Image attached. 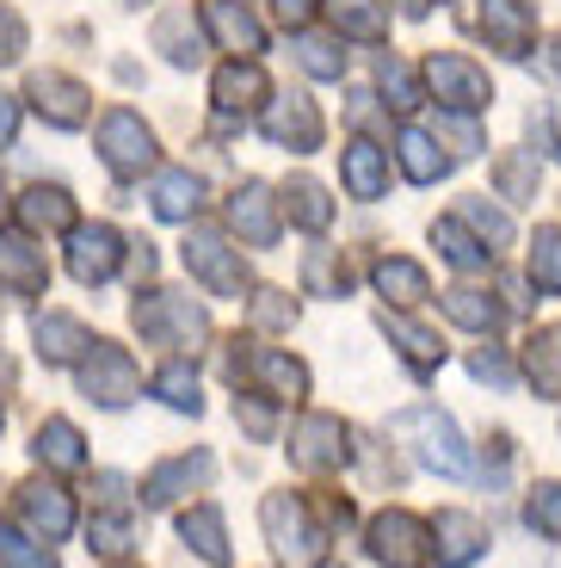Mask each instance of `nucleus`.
<instances>
[{"label": "nucleus", "instance_id": "nucleus-1", "mask_svg": "<svg viewBox=\"0 0 561 568\" xmlns=\"http://www.w3.org/2000/svg\"><path fill=\"white\" fill-rule=\"evenodd\" d=\"M389 433L395 439H407L414 445V457H420L426 469H438V476H450V483H463L469 469V445H463V433H457V420H450L445 408H432V402H420V408H401L389 420Z\"/></svg>", "mask_w": 561, "mask_h": 568}, {"label": "nucleus", "instance_id": "nucleus-2", "mask_svg": "<svg viewBox=\"0 0 561 568\" xmlns=\"http://www.w3.org/2000/svg\"><path fill=\"white\" fill-rule=\"evenodd\" d=\"M432 531H426V519H414V513L389 507L370 519V556H377L382 568H426V556H432Z\"/></svg>", "mask_w": 561, "mask_h": 568}, {"label": "nucleus", "instance_id": "nucleus-3", "mask_svg": "<svg viewBox=\"0 0 561 568\" xmlns=\"http://www.w3.org/2000/svg\"><path fill=\"white\" fill-rule=\"evenodd\" d=\"M130 315H136V327L149 334V341H167V346L204 341V315H197L185 297H173V291H149V297H136Z\"/></svg>", "mask_w": 561, "mask_h": 568}, {"label": "nucleus", "instance_id": "nucleus-4", "mask_svg": "<svg viewBox=\"0 0 561 568\" xmlns=\"http://www.w3.org/2000/svg\"><path fill=\"white\" fill-rule=\"evenodd\" d=\"M81 389L93 402H105V408H124V402L136 396V365H130L124 346L93 341V353H86V365H81Z\"/></svg>", "mask_w": 561, "mask_h": 568}, {"label": "nucleus", "instance_id": "nucleus-5", "mask_svg": "<svg viewBox=\"0 0 561 568\" xmlns=\"http://www.w3.org/2000/svg\"><path fill=\"white\" fill-rule=\"evenodd\" d=\"M266 538L284 562H309V556L322 550V531L309 526L303 500H290V495H266Z\"/></svg>", "mask_w": 561, "mask_h": 568}, {"label": "nucleus", "instance_id": "nucleus-6", "mask_svg": "<svg viewBox=\"0 0 561 568\" xmlns=\"http://www.w3.org/2000/svg\"><path fill=\"white\" fill-rule=\"evenodd\" d=\"M99 155H105V168L112 173H142L149 168V130H142L136 112H105V124H99Z\"/></svg>", "mask_w": 561, "mask_h": 568}, {"label": "nucleus", "instance_id": "nucleus-7", "mask_svg": "<svg viewBox=\"0 0 561 568\" xmlns=\"http://www.w3.org/2000/svg\"><path fill=\"white\" fill-rule=\"evenodd\" d=\"M426 81H432V93H438L445 105H457V112H476V105H488V100H493L488 74H481L469 57H432Z\"/></svg>", "mask_w": 561, "mask_h": 568}, {"label": "nucleus", "instance_id": "nucleus-8", "mask_svg": "<svg viewBox=\"0 0 561 568\" xmlns=\"http://www.w3.org/2000/svg\"><path fill=\"white\" fill-rule=\"evenodd\" d=\"M432 550H438V568H469L481 550H488V526H481L476 513L463 507H445L438 513V526H432Z\"/></svg>", "mask_w": 561, "mask_h": 568}, {"label": "nucleus", "instance_id": "nucleus-9", "mask_svg": "<svg viewBox=\"0 0 561 568\" xmlns=\"http://www.w3.org/2000/svg\"><path fill=\"white\" fill-rule=\"evenodd\" d=\"M351 433H346V420H334V414H309V420L296 426V464L303 469H339L351 457Z\"/></svg>", "mask_w": 561, "mask_h": 568}, {"label": "nucleus", "instance_id": "nucleus-10", "mask_svg": "<svg viewBox=\"0 0 561 568\" xmlns=\"http://www.w3.org/2000/svg\"><path fill=\"white\" fill-rule=\"evenodd\" d=\"M19 513H26L31 538H43V544H62L74 531V500L62 495V488H50V483H26V488H19Z\"/></svg>", "mask_w": 561, "mask_h": 568}, {"label": "nucleus", "instance_id": "nucleus-11", "mask_svg": "<svg viewBox=\"0 0 561 568\" xmlns=\"http://www.w3.org/2000/svg\"><path fill=\"white\" fill-rule=\"evenodd\" d=\"M185 266L211 284L216 297H241V260L223 235H192V242H185Z\"/></svg>", "mask_w": 561, "mask_h": 568}, {"label": "nucleus", "instance_id": "nucleus-12", "mask_svg": "<svg viewBox=\"0 0 561 568\" xmlns=\"http://www.w3.org/2000/svg\"><path fill=\"white\" fill-rule=\"evenodd\" d=\"M481 31H488V43H500L506 57H524L537 31L531 0H481Z\"/></svg>", "mask_w": 561, "mask_h": 568}, {"label": "nucleus", "instance_id": "nucleus-13", "mask_svg": "<svg viewBox=\"0 0 561 568\" xmlns=\"http://www.w3.org/2000/svg\"><path fill=\"white\" fill-rule=\"evenodd\" d=\"M118 254H124L118 229L93 223V229H81V235H74V247H69V272H74L81 284H105V278L118 272Z\"/></svg>", "mask_w": 561, "mask_h": 568}, {"label": "nucleus", "instance_id": "nucleus-14", "mask_svg": "<svg viewBox=\"0 0 561 568\" xmlns=\"http://www.w3.org/2000/svg\"><path fill=\"white\" fill-rule=\"evenodd\" d=\"M247 377L259 384V396H272V402H296V396H309V371L296 365V358L272 353V346H259V353L247 358Z\"/></svg>", "mask_w": 561, "mask_h": 568}, {"label": "nucleus", "instance_id": "nucleus-15", "mask_svg": "<svg viewBox=\"0 0 561 568\" xmlns=\"http://www.w3.org/2000/svg\"><path fill=\"white\" fill-rule=\"evenodd\" d=\"M211 452H197V457H173V464H161L149 483H142V500L149 507H167L173 495H185V488H197V483H211Z\"/></svg>", "mask_w": 561, "mask_h": 568}, {"label": "nucleus", "instance_id": "nucleus-16", "mask_svg": "<svg viewBox=\"0 0 561 568\" xmlns=\"http://www.w3.org/2000/svg\"><path fill=\"white\" fill-rule=\"evenodd\" d=\"M266 136L284 142V149H315L322 142V112L309 100H278L266 112Z\"/></svg>", "mask_w": 561, "mask_h": 568}, {"label": "nucleus", "instance_id": "nucleus-17", "mask_svg": "<svg viewBox=\"0 0 561 568\" xmlns=\"http://www.w3.org/2000/svg\"><path fill=\"white\" fill-rule=\"evenodd\" d=\"M339 173H346L351 199H382V185H389V155H382L377 142H351L346 155H339Z\"/></svg>", "mask_w": 561, "mask_h": 568}, {"label": "nucleus", "instance_id": "nucleus-18", "mask_svg": "<svg viewBox=\"0 0 561 568\" xmlns=\"http://www.w3.org/2000/svg\"><path fill=\"white\" fill-rule=\"evenodd\" d=\"M228 216H235V229L247 235L253 247H272V242H278V216H272L266 185H241L235 204H228Z\"/></svg>", "mask_w": 561, "mask_h": 568}, {"label": "nucleus", "instance_id": "nucleus-19", "mask_svg": "<svg viewBox=\"0 0 561 568\" xmlns=\"http://www.w3.org/2000/svg\"><path fill=\"white\" fill-rule=\"evenodd\" d=\"M43 278H50V272H43L38 247L13 242V235H0V284H7V291H19V297H38Z\"/></svg>", "mask_w": 561, "mask_h": 568}, {"label": "nucleus", "instance_id": "nucleus-20", "mask_svg": "<svg viewBox=\"0 0 561 568\" xmlns=\"http://www.w3.org/2000/svg\"><path fill=\"white\" fill-rule=\"evenodd\" d=\"M31 93H38V112H50V124H81L86 118V87L69 74H38Z\"/></svg>", "mask_w": 561, "mask_h": 568}, {"label": "nucleus", "instance_id": "nucleus-21", "mask_svg": "<svg viewBox=\"0 0 561 568\" xmlns=\"http://www.w3.org/2000/svg\"><path fill=\"white\" fill-rule=\"evenodd\" d=\"M38 353L50 365H69V358L93 353V341H86V327L74 315H38Z\"/></svg>", "mask_w": 561, "mask_h": 568}, {"label": "nucleus", "instance_id": "nucleus-22", "mask_svg": "<svg viewBox=\"0 0 561 568\" xmlns=\"http://www.w3.org/2000/svg\"><path fill=\"white\" fill-rule=\"evenodd\" d=\"M180 538L192 544L204 562H228V531H223V513H216V507H192V513H185Z\"/></svg>", "mask_w": 561, "mask_h": 568}, {"label": "nucleus", "instance_id": "nucleus-23", "mask_svg": "<svg viewBox=\"0 0 561 568\" xmlns=\"http://www.w3.org/2000/svg\"><path fill=\"white\" fill-rule=\"evenodd\" d=\"M31 452H38L50 469H81V464H86L81 426H74V420H43V426H38V445H31Z\"/></svg>", "mask_w": 561, "mask_h": 568}, {"label": "nucleus", "instance_id": "nucleus-24", "mask_svg": "<svg viewBox=\"0 0 561 568\" xmlns=\"http://www.w3.org/2000/svg\"><path fill=\"white\" fill-rule=\"evenodd\" d=\"M432 242L445 247V260L457 272H488L493 266V247H481L476 235H463V223H432Z\"/></svg>", "mask_w": 561, "mask_h": 568}, {"label": "nucleus", "instance_id": "nucleus-25", "mask_svg": "<svg viewBox=\"0 0 561 568\" xmlns=\"http://www.w3.org/2000/svg\"><path fill=\"white\" fill-rule=\"evenodd\" d=\"M377 291L395 303H426L432 297V284H426V272L414 266V260H382L377 266Z\"/></svg>", "mask_w": 561, "mask_h": 568}, {"label": "nucleus", "instance_id": "nucleus-26", "mask_svg": "<svg viewBox=\"0 0 561 568\" xmlns=\"http://www.w3.org/2000/svg\"><path fill=\"white\" fill-rule=\"evenodd\" d=\"M204 19L216 26V38H223L228 50H241V57H253V50H259V26H253L247 13H235V0H211V7H204Z\"/></svg>", "mask_w": 561, "mask_h": 568}, {"label": "nucleus", "instance_id": "nucleus-27", "mask_svg": "<svg viewBox=\"0 0 561 568\" xmlns=\"http://www.w3.org/2000/svg\"><path fill=\"white\" fill-rule=\"evenodd\" d=\"M382 334H389L395 346H401L407 358H414V365L420 371H432L438 358H445V346L432 341V334H426V327H414V322H401V315H382Z\"/></svg>", "mask_w": 561, "mask_h": 568}, {"label": "nucleus", "instance_id": "nucleus-28", "mask_svg": "<svg viewBox=\"0 0 561 568\" xmlns=\"http://www.w3.org/2000/svg\"><path fill=\"white\" fill-rule=\"evenodd\" d=\"M531 284H537V291H549V297H561V229H537V242H531Z\"/></svg>", "mask_w": 561, "mask_h": 568}, {"label": "nucleus", "instance_id": "nucleus-29", "mask_svg": "<svg viewBox=\"0 0 561 568\" xmlns=\"http://www.w3.org/2000/svg\"><path fill=\"white\" fill-rule=\"evenodd\" d=\"M197 211V180L192 173H161L155 180V216H167V223H180V216Z\"/></svg>", "mask_w": 561, "mask_h": 568}, {"label": "nucleus", "instance_id": "nucleus-30", "mask_svg": "<svg viewBox=\"0 0 561 568\" xmlns=\"http://www.w3.org/2000/svg\"><path fill=\"white\" fill-rule=\"evenodd\" d=\"M531 377L543 396H561V327H543L531 341Z\"/></svg>", "mask_w": 561, "mask_h": 568}, {"label": "nucleus", "instance_id": "nucleus-31", "mask_svg": "<svg viewBox=\"0 0 561 568\" xmlns=\"http://www.w3.org/2000/svg\"><path fill=\"white\" fill-rule=\"evenodd\" d=\"M19 211H26L31 229H62L74 216V204H69V192H62V185H38V192H26V204H19Z\"/></svg>", "mask_w": 561, "mask_h": 568}, {"label": "nucleus", "instance_id": "nucleus-32", "mask_svg": "<svg viewBox=\"0 0 561 568\" xmlns=\"http://www.w3.org/2000/svg\"><path fill=\"white\" fill-rule=\"evenodd\" d=\"M401 168L414 173V180H420V185H432L438 173L450 168V161L438 155V142L426 136V130H407V136H401Z\"/></svg>", "mask_w": 561, "mask_h": 568}, {"label": "nucleus", "instance_id": "nucleus-33", "mask_svg": "<svg viewBox=\"0 0 561 568\" xmlns=\"http://www.w3.org/2000/svg\"><path fill=\"white\" fill-rule=\"evenodd\" d=\"M445 315H450V322H463V327H476V334L500 327V310H493L481 291H445Z\"/></svg>", "mask_w": 561, "mask_h": 568}, {"label": "nucleus", "instance_id": "nucleus-34", "mask_svg": "<svg viewBox=\"0 0 561 568\" xmlns=\"http://www.w3.org/2000/svg\"><path fill=\"white\" fill-rule=\"evenodd\" d=\"M155 396L167 402V408H180V414H197V408H204V396H197V377H192L185 365H167V371H161V377H155Z\"/></svg>", "mask_w": 561, "mask_h": 568}, {"label": "nucleus", "instance_id": "nucleus-35", "mask_svg": "<svg viewBox=\"0 0 561 568\" xmlns=\"http://www.w3.org/2000/svg\"><path fill=\"white\" fill-rule=\"evenodd\" d=\"M524 519H531V531H543V538H561V483H537L531 500H524Z\"/></svg>", "mask_w": 561, "mask_h": 568}, {"label": "nucleus", "instance_id": "nucleus-36", "mask_svg": "<svg viewBox=\"0 0 561 568\" xmlns=\"http://www.w3.org/2000/svg\"><path fill=\"white\" fill-rule=\"evenodd\" d=\"M0 562H7V568H57V556L43 550L38 538H26V531L0 526Z\"/></svg>", "mask_w": 561, "mask_h": 568}, {"label": "nucleus", "instance_id": "nucleus-37", "mask_svg": "<svg viewBox=\"0 0 561 568\" xmlns=\"http://www.w3.org/2000/svg\"><path fill=\"white\" fill-rule=\"evenodd\" d=\"M266 93V74L259 69H223L216 74V105H253Z\"/></svg>", "mask_w": 561, "mask_h": 568}, {"label": "nucleus", "instance_id": "nucleus-38", "mask_svg": "<svg viewBox=\"0 0 561 568\" xmlns=\"http://www.w3.org/2000/svg\"><path fill=\"white\" fill-rule=\"evenodd\" d=\"M290 216H296L303 229H327V216H334V204H327V192H322V185L296 180V185H290Z\"/></svg>", "mask_w": 561, "mask_h": 568}, {"label": "nucleus", "instance_id": "nucleus-39", "mask_svg": "<svg viewBox=\"0 0 561 568\" xmlns=\"http://www.w3.org/2000/svg\"><path fill=\"white\" fill-rule=\"evenodd\" d=\"M334 19L346 31H358V38H382V13L370 0H334Z\"/></svg>", "mask_w": 561, "mask_h": 568}, {"label": "nucleus", "instance_id": "nucleus-40", "mask_svg": "<svg viewBox=\"0 0 561 568\" xmlns=\"http://www.w3.org/2000/svg\"><path fill=\"white\" fill-rule=\"evenodd\" d=\"M303 69H309V74H339V69H346V50L327 43V38H303Z\"/></svg>", "mask_w": 561, "mask_h": 568}, {"label": "nucleus", "instance_id": "nucleus-41", "mask_svg": "<svg viewBox=\"0 0 561 568\" xmlns=\"http://www.w3.org/2000/svg\"><path fill=\"white\" fill-rule=\"evenodd\" d=\"M531 180H537V168H524V161H500V192H506L512 204L531 199Z\"/></svg>", "mask_w": 561, "mask_h": 568}, {"label": "nucleus", "instance_id": "nucleus-42", "mask_svg": "<svg viewBox=\"0 0 561 568\" xmlns=\"http://www.w3.org/2000/svg\"><path fill=\"white\" fill-rule=\"evenodd\" d=\"M124 544H130V526H124V519H93V550H99V556H118Z\"/></svg>", "mask_w": 561, "mask_h": 568}, {"label": "nucleus", "instance_id": "nucleus-43", "mask_svg": "<svg viewBox=\"0 0 561 568\" xmlns=\"http://www.w3.org/2000/svg\"><path fill=\"white\" fill-rule=\"evenodd\" d=\"M469 371H476V377H481V384H512V365H506V358L500 353H476V365H469Z\"/></svg>", "mask_w": 561, "mask_h": 568}, {"label": "nucleus", "instance_id": "nucleus-44", "mask_svg": "<svg viewBox=\"0 0 561 568\" xmlns=\"http://www.w3.org/2000/svg\"><path fill=\"white\" fill-rule=\"evenodd\" d=\"M19 43H26V26H19L13 13H0V62H13Z\"/></svg>", "mask_w": 561, "mask_h": 568}, {"label": "nucleus", "instance_id": "nucleus-45", "mask_svg": "<svg viewBox=\"0 0 561 568\" xmlns=\"http://www.w3.org/2000/svg\"><path fill=\"white\" fill-rule=\"evenodd\" d=\"M290 303H278V291H259V322H272V327H284V322H290Z\"/></svg>", "mask_w": 561, "mask_h": 568}, {"label": "nucleus", "instance_id": "nucleus-46", "mask_svg": "<svg viewBox=\"0 0 561 568\" xmlns=\"http://www.w3.org/2000/svg\"><path fill=\"white\" fill-rule=\"evenodd\" d=\"M469 216H476V223L488 229L493 242H506V235H512V229H506V216H500V211H488V204H469Z\"/></svg>", "mask_w": 561, "mask_h": 568}, {"label": "nucleus", "instance_id": "nucleus-47", "mask_svg": "<svg viewBox=\"0 0 561 568\" xmlns=\"http://www.w3.org/2000/svg\"><path fill=\"white\" fill-rule=\"evenodd\" d=\"M13 124H19V105L7 100V93H0V149H7V142H13Z\"/></svg>", "mask_w": 561, "mask_h": 568}, {"label": "nucleus", "instance_id": "nucleus-48", "mask_svg": "<svg viewBox=\"0 0 561 568\" xmlns=\"http://www.w3.org/2000/svg\"><path fill=\"white\" fill-rule=\"evenodd\" d=\"M272 7H278V19H290V26H303V19H309V7H315V0H272Z\"/></svg>", "mask_w": 561, "mask_h": 568}, {"label": "nucleus", "instance_id": "nucleus-49", "mask_svg": "<svg viewBox=\"0 0 561 568\" xmlns=\"http://www.w3.org/2000/svg\"><path fill=\"white\" fill-rule=\"evenodd\" d=\"M13 389V358H0V396Z\"/></svg>", "mask_w": 561, "mask_h": 568}, {"label": "nucleus", "instance_id": "nucleus-50", "mask_svg": "<svg viewBox=\"0 0 561 568\" xmlns=\"http://www.w3.org/2000/svg\"><path fill=\"white\" fill-rule=\"evenodd\" d=\"M327 568H339V562H327Z\"/></svg>", "mask_w": 561, "mask_h": 568}]
</instances>
